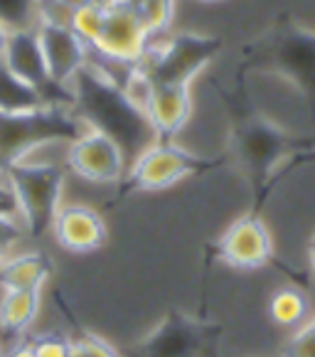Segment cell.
I'll return each mask as SVG.
<instances>
[{"mask_svg": "<svg viewBox=\"0 0 315 357\" xmlns=\"http://www.w3.org/2000/svg\"><path fill=\"white\" fill-rule=\"evenodd\" d=\"M72 94L74 109L86 126H94L116 138L131 160L148 143L155 141V133L141 106L123 91L121 84H116L91 62L77 77Z\"/></svg>", "mask_w": 315, "mask_h": 357, "instance_id": "obj_1", "label": "cell"}, {"mask_svg": "<svg viewBox=\"0 0 315 357\" xmlns=\"http://www.w3.org/2000/svg\"><path fill=\"white\" fill-rule=\"evenodd\" d=\"M249 62L263 67L289 84L298 96L315 104V30L284 20L256 43Z\"/></svg>", "mask_w": 315, "mask_h": 357, "instance_id": "obj_2", "label": "cell"}, {"mask_svg": "<svg viewBox=\"0 0 315 357\" xmlns=\"http://www.w3.org/2000/svg\"><path fill=\"white\" fill-rule=\"evenodd\" d=\"M224 40L215 32L173 30L155 40L141 69L153 84H190L217 62Z\"/></svg>", "mask_w": 315, "mask_h": 357, "instance_id": "obj_3", "label": "cell"}, {"mask_svg": "<svg viewBox=\"0 0 315 357\" xmlns=\"http://www.w3.org/2000/svg\"><path fill=\"white\" fill-rule=\"evenodd\" d=\"M212 165V158L192 153L178 141L155 138L128 163L123 185L133 192H160L192 175L205 173Z\"/></svg>", "mask_w": 315, "mask_h": 357, "instance_id": "obj_4", "label": "cell"}, {"mask_svg": "<svg viewBox=\"0 0 315 357\" xmlns=\"http://www.w3.org/2000/svg\"><path fill=\"white\" fill-rule=\"evenodd\" d=\"M6 178L10 183L13 197L25 222L27 234H43L52 229L57 210L64 205V165H8Z\"/></svg>", "mask_w": 315, "mask_h": 357, "instance_id": "obj_5", "label": "cell"}, {"mask_svg": "<svg viewBox=\"0 0 315 357\" xmlns=\"http://www.w3.org/2000/svg\"><path fill=\"white\" fill-rule=\"evenodd\" d=\"M153 43L155 40L128 3H109L101 32L91 45V57L116 67H141Z\"/></svg>", "mask_w": 315, "mask_h": 357, "instance_id": "obj_6", "label": "cell"}, {"mask_svg": "<svg viewBox=\"0 0 315 357\" xmlns=\"http://www.w3.org/2000/svg\"><path fill=\"white\" fill-rule=\"evenodd\" d=\"M236 158L256 180H266L293 153L295 138L266 116H249L231 133Z\"/></svg>", "mask_w": 315, "mask_h": 357, "instance_id": "obj_7", "label": "cell"}, {"mask_svg": "<svg viewBox=\"0 0 315 357\" xmlns=\"http://www.w3.org/2000/svg\"><path fill=\"white\" fill-rule=\"evenodd\" d=\"M67 170L94 185H116L126 178L128 155L121 143L94 126H84L67 151Z\"/></svg>", "mask_w": 315, "mask_h": 357, "instance_id": "obj_8", "label": "cell"}, {"mask_svg": "<svg viewBox=\"0 0 315 357\" xmlns=\"http://www.w3.org/2000/svg\"><path fill=\"white\" fill-rule=\"evenodd\" d=\"M35 27L40 43H43L45 62H47L52 84L72 94L77 77L89 67L91 47L72 30L69 22H37Z\"/></svg>", "mask_w": 315, "mask_h": 357, "instance_id": "obj_9", "label": "cell"}, {"mask_svg": "<svg viewBox=\"0 0 315 357\" xmlns=\"http://www.w3.org/2000/svg\"><path fill=\"white\" fill-rule=\"evenodd\" d=\"M0 62L6 64L17 79H22L25 84L35 86L37 91H43L49 101L74 106V96L57 89V86L52 84V79H49L43 43H40V35H37L35 25L13 27L10 37H8L6 52H3Z\"/></svg>", "mask_w": 315, "mask_h": 357, "instance_id": "obj_10", "label": "cell"}, {"mask_svg": "<svg viewBox=\"0 0 315 357\" xmlns=\"http://www.w3.org/2000/svg\"><path fill=\"white\" fill-rule=\"evenodd\" d=\"M276 254L273 234L259 215L236 217L217 239V257L231 268H261Z\"/></svg>", "mask_w": 315, "mask_h": 357, "instance_id": "obj_11", "label": "cell"}, {"mask_svg": "<svg viewBox=\"0 0 315 357\" xmlns=\"http://www.w3.org/2000/svg\"><path fill=\"white\" fill-rule=\"evenodd\" d=\"M52 236L62 249L72 254H89L104 247L109 229L99 210L84 202H64L52 222Z\"/></svg>", "mask_w": 315, "mask_h": 357, "instance_id": "obj_12", "label": "cell"}, {"mask_svg": "<svg viewBox=\"0 0 315 357\" xmlns=\"http://www.w3.org/2000/svg\"><path fill=\"white\" fill-rule=\"evenodd\" d=\"M146 119L155 138L175 141L194 114V96L190 84H153L146 104Z\"/></svg>", "mask_w": 315, "mask_h": 357, "instance_id": "obj_13", "label": "cell"}, {"mask_svg": "<svg viewBox=\"0 0 315 357\" xmlns=\"http://www.w3.org/2000/svg\"><path fill=\"white\" fill-rule=\"evenodd\" d=\"M52 273V261L43 252L13 254L0 266V289L3 291H43Z\"/></svg>", "mask_w": 315, "mask_h": 357, "instance_id": "obj_14", "label": "cell"}, {"mask_svg": "<svg viewBox=\"0 0 315 357\" xmlns=\"http://www.w3.org/2000/svg\"><path fill=\"white\" fill-rule=\"evenodd\" d=\"M47 106H54V101L35 86L25 84L0 62V116H30Z\"/></svg>", "mask_w": 315, "mask_h": 357, "instance_id": "obj_15", "label": "cell"}, {"mask_svg": "<svg viewBox=\"0 0 315 357\" xmlns=\"http://www.w3.org/2000/svg\"><path fill=\"white\" fill-rule=\"evenodd\" d=\"M200 347L197 333L190 323L173 318L153 333L148 340V355L151 357H192Z\"/></svg>", "mask_w": 315, "mask_h": 357, "instance_id": "obj_16", "label": "cell"}, {"mask_svg": "<svg viewBox=\"0 0 315 357\" xmlns=\"http://www.w3.org/2000/svg\"><path fill=\"white\" fill-rule=\"evenodd\" d=\"M40 291H3L0 296V328L8 335L30 331L40 313Z\"/></svg>", "mask_w": 315, "mask_h": 357, "instance_id": "obj_17", "label": "cell"}, {"mask_svg": "<svg viewBox=\"0 0 315 357\" xmlns=\"http://www.w3.org/2000/svg\"><path fill=\"white\" fill-rule=\"evenodd\" d=\"M268 313H271L273 323H279V326L298 328L310 318V301L300 289L286 286V289H279L271 296Z\"/></svg>", "mask_w": 315, "mask_h": 357, "instance_id": "obj_18", "label": "cell"}, {"mask_svg": "<svg viewBox=\"0 0 315 357\" xmlns=\"http://www.w3.org/2000/svg\"><path fill=\"white\" fill-rule=\"evenodd\" d=\"M126 3L138 13V17H141V22L146 25L148 35L153 40H160L168 32H173L178 0H126Z\"/></svg>", "mask_w": 315, "mask_h": 357, "instance_id": "obj_19", "label": "cell"}, {"mask_svg": "<svg viewBox=\"0 0 315 357\" xmlns=\"http://www.w3.org/2000/svg\"><path fill=\"white\" fill-rule=\"evenodd\" d=\"M106 6H109V3H104V0H94V3H89V6L74 10L72 17H69L72 30L77 32V35L89 45V47L96 43V37H99V32H101L104 15H106Z\"/></svg>", "mask_w": 315, "mask_h": 357, "instance_id": "obj_20", "label": "cell"}, {"mask_svg": "<svg viewBox=\"0 0 315 357\" xmlns=\"http://www.w3.org/2000/svg\"><path fill=\"white\" fill-rule=\"evenodd\" d=\"M281 357H315V315L295 328L281 350Z\"/></svg>", "mask_w": 315, "mask_h": 357, "instance_id": "obj_21", "label": "cell"}, {"mask_svg": "<svg viewBox=\"0 0 315 357\" xmlns=\"http://www.w3.org/2000/svg\"><path fill=\"white\" fill-rule=\"evenodd\" d=\"M37 357H69L72 355V340L57 333H43V335L32 337Z\"/></svg>", "mask_w": 315, "mask_h": 357, "instance_id": "obj_22", "label": "cell"}, {"mask_svg": "<svg viewBox=\"0 0 315 357\" xmlns=\"http://www.w3.org/2000/svg\"><path fill=\"white\" fill-rule=\"evenodd\" d=\"M74 342H77V347L82 350V355L84 357H121L118 355V350H116L109 340L94 335V333H86V335L74 337Z\"/></svg>", "mask_w": 315, "mask_h": 357, "instance_id": "obj_23", "label": "cell"}, {"mask_svg": "<svg viewBox=\"0 0 315 357\" xmlns=\"http://www.w3.org/2000/svg\"><path fill=\"white\" fill-rule=\"evenodd\" d=\"M0 207H8V210H17V202L13 197V190H10V183L6 178V168L0 170ZM20 212V210H17Z\"/></svg>", "mask_w": 315, "mask_h": 357, "instance_id": "obj_24", "label": "cell"}, {"mask_svg": "<svg viewBox=\"0 0 315 357\" xmlns=\"http://www.w3.org/2000/svg\"><path fill=\"white\" fill-rule=\"evenodd\" d=\"M6 357H37L35 355V347H32V342H17V345L10 347V352H8Z\"/></svg>", "mask_w": 315, "mask_h": 357, "instance_id": "obj_25", "label": "cell"}, {"mask_svg": "<svg viewBox=\"0 0 315 357\" xmlns=\"http://www.w3.org/2000/svg\"><path fill=\"white\" fill-rule=\"evenodd\" d=\"M10 30H13L10 22H6L3 17H0V57H3V52H6V45H8V37H10Z\"/></svg>", "mask_w": 315, "mask_h": 357, "instance_id": "obj_26", "label": "cell"}, {"mask_svg": "<svg viewBox=\"0 0 315 357\" xmlns=\"http://www.w3.org/2000/svg\"><path fill=\"white\" fill-rule=\"evenodd\" d=\"M308 261H310V271H313V276H315V234L310 236V242H308Z\"/></svg>", "mask_w": 315, "mask_h": 357, "instance_id": "obj_27", "label": "cell"}, {"mask_svg": "<svg viewBox=\"0 0 315 357\" xmlns=\"http://www.w3.org/2000/svg\"><path fill=\"white\" fill-rule=\"evenodd\" d=\"M8 259V244L0 242V266H3V261Z\"/></svg>", "mask_w": 315, "mask_h": 357, "instance_id": "obj_28", "label": "cell"}, {"mask_svg": "<svg viewBox=\"0 0 315 357\" xmlns=\"http://www.w3.org/2000/svg\"><path fill=\"white\" fill-rule=\"evenodd\" d=\"M104 3H126V0H104Z\"/></svg>", "mask_w": 315, "mask_h": 357, "instance_id": "obj_29", "label": "cell"}, {"mask_svg": "<svg viewBox=\"0 0 315 357\" xmlns=\"http://www.w3.org/2000/svg\"><path fill=\"white\" fill-rule=\"evenodd\" d=\"M200 3H222V0H200Z\"/></svg>", "mask_w": 315, "mask_h": 357, "instance_id": "obj_30", "label": "cell"}]
</instances>
